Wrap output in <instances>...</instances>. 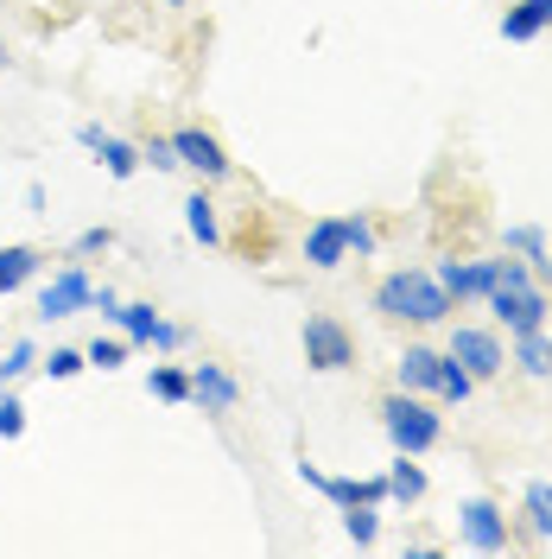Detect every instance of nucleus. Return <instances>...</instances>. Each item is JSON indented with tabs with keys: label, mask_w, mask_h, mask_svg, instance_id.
Instances as JSON below:
<instances>
[{
	"label": "nucleus",
	"mask_w": 552,
	"mask_h": 559,
	"mask_svg": "<svg viewBox=\"0 0 552 559\" xmlns=\"http://www.w3.org/2000/svg\"><path fill=\"white\" fill-rule=\"evenodd\" d=\"M375 312L381 318H407V324H445L451 318V293L419 267H400L375 286Z\"/></svg>",
	"instance_id": "1"
},
{
	"label": "nucleus",
	"mask_w": 552,
	"mask_h": 559,
	"mask_svg": "<svg viewBox=\"0 0 552 559\" xmlns=\"http://www.w3.org/2000/svg\"><path fill=\"white\" fill-rule=\"evenodd\" d=\"M381 426H387V439H394V452H432L439 439H445V419H439V407L425 401V394H387L381 401Z\"/></svg>",
	"instance_id": "2"
},
{
	"label": "nucleus",
	"mask_w": 552,
	"mask_h": 559,
	"mask_svg": "<svg viewBox=\"0 0 552 559\" xmlns=\"http://www.w3.org/2000/svg\"><path fill=\"white\" fill-rule=\"evenodd\" d=\"M483 306L495 312V324L508 331V337H520V331H547V286L540 280H495L483 293Z\"/></svg>",
	"instance_id": "3"
},
{
	"label": "nucleus",
	"mask_w": 552,
	"mask_h": 559,
	"mask_svg": "<svg viewBox=\"0 0 552 559\" xmlns=\"http://www.w3.org/2000/svg\"><path fill=\"white\" fill-rule=\"evenodd\" d=\"M305 362L311 369H324V376H337V369L356 362V337H349L331 312H311L305 318Z\"/></svg>",
	"instance_id": "4"
},
{
	"label": "nucleus",
	"mask_w": 552,
	"mask_h": 559,
	"mask_svg": "<svg viewBox=\"0 0 552 559\" xmlns=\"http://www.w3.org/2000/svg\"><path fill=\"white\" fill-rule=\"evenodd\" d=\"M445 356H457L477 382H489V376H502V369H508V349H502V337H495V331H483V324H457Z\"/></svg>",
	"instance_id": "5"
},
{
	"label": "nucleus",
	"mask_w": 552,
	"mask_h": 559,
	"mask_svg": "<svg viewBox=\"0 0 552 559\" xmlns=\"http://www.w3.org/2000/svg\"><path fill=\"white\" fill-rule=\"evenodd\" d=\"M457 527H464V547H477V554H508V515H502L489 496H470V502L457 509Z\"/></svg>",
	"instance_id": "6"
},
{
	"label": "nucleus",
	"mask_w": 552,
	"mask_h": 559,
	"mask_svg": "<svg viewBox=\"0 0 552 559\" xmlns=\"http://www.w3.org/2000/svg\"><path fill=\"white\" fill-rule=\"evenodd\" d=\"M89 306H96V286H89V274L76 261L38 286V318H70V312H89Z\"/></svg>",
	"instance_id": "7"
},
{
	"label": "nucleus",
	"mask_w": 552,
	"mask_h": 559,
	"mask_svg": "<svg viewBox=\"0 0 552 559\" xmlns=\"http://www.w3.org/2000/svg\"><path fill=\"white\" fill-rule=\"evenodd\" d=\"M172 146H178V166H191V173L204 178V185L229 178V153H223V140L209 134V128H178Z\"/></svg>",
	"instance_id": "8"
},
{
	"label": "nucleus",
	"mask_w": 552,
	"mask_h": 559,
	"mask_svg": "<svg viewBox=\"0 0 552 559\" xmlns=\"http://www.w3.org/2000/svg\"><path fill=\"white\" fill-rule=\"evenodd\" d=\"M432 280L451 293V306H464V299H483L489 286L502 280V261H439Z\"/></svg>",
	"instance_id": "9"
},
{
	"label": "nucleus",
	"mask_w": 552,
	"mask_h": 559,
	"mask_svg": "<svg viewBox=\"0 0 552 559\" xmlns=\"http://www.w3.org/2000/svg\"><path fill=\"white\" fill-rule=\"evenodd\" d=\"M76 140H83V146L103 159L108 178H134V173H140V146H128L121 134H108L103 121H83V128H76Z\"/></svg>",
	"instance_id": "10"
},
{
	"label": "nucleus",
	"mask_w": 552,
	"mask_h": 559,
	"mask_svg": "<svg viewBox=\"0 0 552 559\" xmlns=\"http://www.w3.org/2000/svg\"><path fill=\"white\" fill-rule=\"evenodd\" d=\"M191 401L204 407V414H236V401H242V388L229 369H216V362H197L191 369Z\"/></svg>",
	"instance_id": "11"
},
{
	"label": "nucleus",
	"mask_w": 552,
	"mask_h": 559,
	"mask_svg": "<svg viewBox=\"0 0 552 559\" xmlns=\"http://www.w3.org/2000/svg\"><path fill=\"white\" fill-rule=\"evenodd\" d=\"M439 369H445V349L407 344V356H400V388L407 394H439Z\"/></svg>",
	"instance_id": "12"
},
{
	"label": "nucleus",
	"mask_w": 552,
	"mask_h": 559,
	"mask_svg": "<svg viewBox=\"0 0 552 559\" xmlns=\"http://www.w3.org/2000/svg\"><path fill=\"white\" fill-rule=\"evenodd\" d=\"M344 254H349L344 216H324V223H311V236H305V261H311V267H344Z\"/></svg>",
	"instance_id": "13"
},
{
	"label": "nucleus",
	"mask_w": 552,
	"mask_h": 559,
	"mask_svg": "<svg viewBox=\"0 0 552 559\" xmlns=\"http://www.w3.org/2000/svg\"><path fill=\"white\" fill-rule=\"evenodd\" d=\"M552 33V0H515L508 13H502V38L508 45H527V38Z\"/></svg>",
	"instance_id": "14"
},
{
	"label": "nucleus",
	"mask_w": 552,
	"mask_h": 559,
	"mask_svg": "<svg viewBox=\"0 0 552 559\" xmlns=\"http://www.w3.org/2000/svg\"><path fill=\"white\" fill-rule=\"evenodd\" d=\"M38 267H45V254H38L33 242L0 248V299H7V293H20V286H26V280L38 274Z\"/></svg>",
	"instance_id": "15"
},
{
	"label": "nucleus",
	"mask_w": 552,
	"mask_h": 559,
	"mask_svg": "<svg viewBox=\"0 0 552 559\" xmlns=\"http://www.w3.org/2000/svg\"><path fill=\"white\" fill-rule=\"evenodd\" d=\"M146 388H153V401H166V407H184V401H191V369H178V362H153Z\"/></svg>",
	"instance_id": "16"
},
{
	"label": "nucleus",
	"mask_w": 552,
	"mask_h": 559,
	"mask_svg": "<svg viewBox=\"0 0 552 559\" xmlns=\"http://www.w3.org/2000/svg\"><path fill=\"white\" fill-rule=\"evenodd\" d=\"M425 496V471L413 464V452H400L387 464V502H419Z\"/></svg>",
	"instance_id": "17"
},
{
	"label": "nucleus",
	"mask_w": 552,
	"mask_h": 559,
	"mask_svg": "<svg viewBox=\"0 0 552 559\" xmlns=\"http://www.w3.org/2000/svg\"><path fill=\"white\" fill-rule=\"evenodd\" d=\"M184 229H191V242H204V248H216V242H223V223H216V204H209L204 191H191V198H184Z\"/></svg>",
	"instance_id": "18"
},
{
	"label": "nucleus",
	"mask_w": 552,
	"mask_h": 559,
	"mask_svg": "<svg viewBox=\"0 0 552 559\" xmlns=\"http://www.w3.org/2000/svg\"><path fill=\"white\" fill-rule=\"evenodd\" d=\"M508 248H515V254H527L533 280L552 274V261H547V229H540V223H515V229H508Z\"/></svg>",
	"instance_id": "19"
},
{
	"label": "nucleus",
	"mask_w": 552,
	"mask_h": 559,
	"mask_svg": "<svg viewBox=\"0 0 552 559\" xmlns=\"http://www.w3.org/2000/svg\"><path fill=\"white\" fill-rule=\"evenodd\" d=\"M515 362L533 376V382H547V376H552V337H547V331H520V337H515Z\"/></svg>",
	"instance_id": "20"
},
{
	"label": "nucleus",
	"mask_w": 552,
	"mask_h": 559,
	"mask_svg": "<svg viewBox=\"0 0 552 559\" xmlns=\"http://www.w3.org/2000/svg\"><path fill=\"white\" fill-rule=\"evenodd\" d=\"M520 515H527V527H533L540 540H552V484H527V496H520Z\"/></svg>",
	"instance_id": "21"
},
{
	"label": "nucleus",
	"mask_w": 552,
	"mask_h": 559,
	"mask_svg": "<svg viewBox=\"0 0 552 559\" xmlns=\"http://www.w3.org/2000/svg\"><path fill=\"white\" fill-rule=\"evenodd\" d=\"M477 394V376L457 362V356H445V369H439V401H451V407H464Z\"/></svg>",
	"instance_id": "22"
},
{
	"label": "nucleus",
	"mask_w": 552,
	"mask_h": 559,
	"mask_svg": "<svg viewBox=\"0 0 552 559\" xmlns=\"http://www.w3.org/2000/svg\"><path fill=\"white\" fill-rule=\"evenodd\" d=\"M108 324H121V331H128V344H146V337H153V324H159V312H153L146 299H134V306H121Z\"/></svg>",
	"instance_id": "23"
},
{
	"label": "nucleus",
	"mask_w": 552,
	"mask_h": 559,
	"mask_svg": "<svg viewBox=\"0 0 552 559\" xmlns=\"http://www.w3.org/2000/svg\"><path fill=\"white\" fill-rule=\"evenodd\" d=\"M344 534L356 540V547H375V534H381L375 502H349V509H344Z\"/></svg>",
	"instance_id": "24"
},
{
	"label": "nucleus",
	"mask_w": 552,
	"mask_h": 559,
	"mask_svg": "<svg viewBox=\"0 0 552 559\" xmlns=\"http://www.w3.org/2000/svg\"><path fill=\"white\" fill-rule=\"evenodd\" d=\"M140 166H153V173H178V146H172V134L140 140Z\"/></svg>",
	"instance_id": "25"
},
{
	"label": "nucleus",
	"mask_w": 552,
	"mask_h": 559,
	"mask_svg": "<svg viewBox=\"0 0 552 559\" xmlns=\"http://www.w3.org/2000/svg\"><path fill=\"white\" fill-rule=\"evenodd\" d=\"M38 369H45V376H51V382H70V376H76V369H89V356H83V349H51V356H45V362H38Z\"/></svg>",
	"instance_id": "26"
},
{
	"label": "nucleus",
	"mask_w": 552,
	"mask_h": 559,
	"mask_svg": "<svg viewBox=\"0 0 552 559\" xmlns=\"http://www.w3.org/2000/svg\"><path fill=\"white\" fill-rule=\"evenodd\" d=\"M33 362H38L33 337H20V344L7 349V362H0V388H7V382H20V376H26V369H33Z\"/></svg>",
	"instance_id": "27"
},
{
	"label": "nucleus",
	"mask_w": 552,
	"mask_h": 559,
	"mask_svg": "<svg viewBox=\"0 0 552 559\" xmlns=\"http://www.w3.org/2000/svg\"><path fill=\"white\" fill-rule=\"evenodd\" d=\"M83 356H89V369H121V362H128V344H121V337H96Z\"/></svg>",
	"instance_id": "28"
},
{
	"label": "nucleus",
	"mask_w": 552,
	"mask_h": 559,
	"mask_svg": "<svg viewBox=\"0 0 552 559\" xmlns=\"http://www.w3.org/2000/svg\"><path fill=\"white\" fill-rule=\"evenodd\" d=\"M108 248H115V229H108V223H96V229H83V236L70 242V254L83 261V254H108Z\"/></svg>",
	"instance_id": "29"
},
{
	"label": "nucleus",
	"mask_w": 552,
	"mask_h": 559,
	"mask_svg": "<svg viewBox=\"0 0 552 559\" xmlns=\"http://www.w3.org/2000/svg\"><path fill=\"white\" fill-rule=\"evenodd\" d=\"M26 432V407H20V394H0V439H20Z\"/></svg>",
	"instance_id": "30"
},
{
	"label": "nucleus",
	"mask_w": 552,
	"mask_h": 559,
	"mask_svg": "<svg viewBox=\"0 0 552 559\" xmlns=\"http://www.w3.org/2000/svg\"><path fill=\"white\" fill-rule=\"evenodd\" d=\"M344 229H349V254H375V223L369 216H344Z\"/></svg>",
	"instance_id": "31"
},
{
	"label": "nucleus",
	"mask_w": 552,
	"mask_h": 559,
	"mask_svg": "<svg viewBox=\"0 0 552 559\" xmlns=\"http://www.w3.org/2000/svg\"><path fill=\"white\" fill-rule=\"evenodd\" d=\"M146 344H153V349H178V344H184V324H166V318H159Z\"/></svg>",
	"instance_id": "32"
},
{
	"label": "nucleus",
	"mask_w": 552,
	"mask_h": 559,
	"mask_svg": "<svg viewBox=\"0 0 552 559\" xmlns=\"http://www.w3.org/2000/svg\"><path fill=\"white\" fill-rule=\"evenodd\" d=\"M159 7H191V0H159Z\"/></svg>",
	"instance_id": "33"
}]
</instances>
